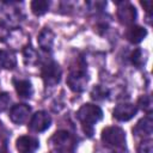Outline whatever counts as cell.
Masks as SVG:
<instances>
[{
	"instance_id": "1",
	"label": "cell",
	"mask_w": 153,
	"mask_h": 153,
	"mask_svg": "<svg viewBox=\"0 0 153 153\" xmlns=\"http://www.w3.org/2000/svg\"><path fill=\"white\" fill-rule=\"evenodd\" d=\"M76 118L81 123V127L85 134H87L88 136H92L94 124L103 118V111L98 105L92 103H86L81 105L80 109L78 110Z\"/></svg>"
},
{
	"instance_id": "2",
	"label": "cell",
	"mask_w": 153,
	"mask_h": 153,
	"mask_svg": "<svg viewBox=\"0 0 153 153\" xmlns=\"http://www.w3.org/2000/svg\"><path fill=\"white\" fill-rule=\"evenodd\" d=\"M103 143L114 153H124L126 151V133L120 127H106L102 131Z\"/></svg>"
},
{
	"instance_id": "3",
	"label": "cell",
	"mask_w": 153,
	"mask_h": 153,
	"mask_svg": "<svg viewBox=\"0 0 153 153\" xmlns=\"http://www.w3.org/2000/svg\"><path fill=\"white\" fill-rule=\"evenodd\" d=\"M88 76L84 63L78 62L75 66H72L67 78V85L74 92H82L87 85Z\"/></svg>"
},
{
	"instance_id": "4",
	"label": "cell",
	"mask_w": 153,
	"mask_h": 153,
	"mask_svg": "<svg viewBox=\"0 0 153 153\" xmlns=\"http://www.w3.org/2000/svg\"><path fill=\"white\" fill-rule=\"evenodd\" d=\"M50 143L57 153H73L76 147L74 136L67 130H59L54 133L50 139Z\"/></svg>"
},
{
	"instance_id": "5",
	"label": "cell",
	"mask_w": 153,
	"mask_h": 153,
	"mask_svg": "<svg viewBox=\"0 0 153 153\" xmlns=\"http://www.w3.org/2000/svg\"><path fill=\"white\" fill-rule=\"evenodd\" d=\"M41 74H42L44 85L51 87L60 82L61 75H62V69L59 66V63H56L55 61H49L43 66Z\"/></svg>"
},
{
	"instance_id": "6",
	"label": "cell",
	"mask_w": 153,
	"mask_h": 153,
	"mask_svg": "<svg viewBox=\"0 0 153 153\" xmlns=\"http://www.w3.org/2000/svg\"><path fill=\"white\" fill-rule=\"evenodd\" d=\"M51 124V117L47 111H37L36 114L32 115L30 122H29V128L30 130L35 133H41L47 130Z\"/></svg>"
},
{
	"instance_id": "7",
	"label": "cell",
	"mask_w": 153,
	"mask_h": 153,
	"mask_svg": "<svg viewBox=\"0 0 153 153\" xmlns=\"http://www.w3.org/2000/svg\"><path fill=\"white\" fill-rule=\"evenodd\" d=\"M136 10L135 7L127 1L118 2V8H117V18L120 23L124 25H133V23L136 19Z\"/></svg>"
},
{
	"instance_id": "8",
	"label": "cell",
	"mask_w": 153,
	"mask_h": 153,
	"mask_svg": "<svg viewBox=\"0 0 153 153\" xmlns=\"http://www.w3.org/2000/svg\"><path fill=\"white\" fill-rule=\"evenodd\" d=\"M137 112V106L130 103H123V104H118L115 106L114 111H112V116L115 120L121 121V122H126L131 120Z\"/></svg>"
},
{
	"instance_id": "9",
	"label": "cell",
	"mask_w": 153,
	"mask_h": 153,
	"mask_svg": "<svg viewBox=\"0 0 153 153\" xmlns=\"http://www.w3.org/2000/svg\"><path fill=\"white\" fill-rule=\"evenodd\" d=\"M133 133L135 136L148 139L153 133V118L152 114H147L145 117H142L133 128Z\"/></svg>"
},
{
	"instance_id": "10",
	"label": "cell",
	"mask_w": 153,
	"mask_h": 153,
	"mask_svg": "<svg viewBox=\"0 0 153 153\" xmlns=\"http://www.w3.org/2000/svg\"><path fill=\"white\" fill-rule=\"evenodd\" d=\"M16 147L19 153H35L39 147V142L36 137L23 135L19 136L16 141Z\"/></svg>"
},
{
	"instance_id": "11",
	"label": "cell",
	"mask_w": 153,
	"mask_h": 153,
	"mask_svg": "<svg viewBox=\"0 0 153 153\" xmlns=\"http://www.w3.org/2000/svg\"><path fill=\"white\" fill-rule=\"evenodd\" d=\"M31 112V108L26 104H16L10 110V118L16 124H23Z\"/></svg>"
},
{
	"instance_id": "12",
	"label": "cell",
	"mask_w": 153,
	"mask_h": 153,
	"mask_svg": "<svg viewBox=\"0 0 153 153\" xmlns=\"http://www.w3.org/2000/svg\"><path fill=\"white\" fill-rule=\"evenodd\" d=\"M13 85H14V90L17 92V94L20 98L24 99H29L32 93H33V88H32V84L26 80V79H18V80H13Z\"/></svg>"
},
{
	"instance_id": "13",
	"label": "cell",
	"mask_w": 153,
	"mask_h": 153,
	"mask_svg": "<svg viewBox=\"0 0 153 153\" xmlns=\"http://www.w3.org/2000/svg\"><path fill=\"white\" fill-rule=\"evenodd\" d=\"M147 36V31L145 27L140 26V25H130L126 32V38L133 43V44H137L140 43L145 37Z\"/></svg>"
},
{
	"instance_id": "14",
	"label": "cell",
	"mask_w": 153,
	"mask_h": 153,
	"mask_svg": "<svg viewBox=\"0 0 153 153\" xmlns=\"http://www.w3.org/2000/svg\"><path fill=\"white\" fill-rule=\"evenodd\" d=\"M54 38H55V35L54 32L50 30V29H43L39 35H38V45L44 50V51H50L51 48H53V44H54Z\"/></svg>"
},
{
	"instance_id": "15",
	"label": "cell",
	"mask_w": 153,
	"mask_h": 153,
	"mask_svg": "<svg viewBox=\"0 0 153 153\" xmlns=\"http://www.w3.org/2000/svg\"><path fill=\"white\" fill-rule=\"evenodd\" d=\"M16 63H17V61H16V57L12 53L0 50V69L1 68L12 69V68H14Z\"/></svg>"
},
{
	"instance_id": "16",
	"label": "cell",
	"mask_w": 153,
	"mask_h": 153,
	"mask_svg": "<svg viewBox=\"0 0 153 153\" xmlns=\"http://www.w3.org/2000/svg\"><path fill=\"white\" fill-rule=\"evenodd\" d=\"M49 10V1L47 0H35L31 2V11L36 16H43Z\"/></svg>"
},
{
	"instance_id": "17",
	"label": "cell",
	"mask_w": 153,
	"mask_h": 153,
	"mask_svg": "<svg viewBox=\"0 0 153 153\" xmlns=\"http://www.w3.org/2000/svg\"><path fill=\"white\" fill-rule=\"evenodd\" d=\"M108 94H109V91L105 87L100 86V85L94 86L93 90L91 91V97L94 100H103V99H105L108 97Z\"/></svg>"
},
{
	"instance_id": "18",
	"label": "cell",
	"mask_w": 153,
	"mask_h": 153,
	"mask_svg": "<svg viewBox=\"0 0 153 153\" xmlns=\"http://www.w3.org/2000/svg\"><path fill=\"white\" fill-rule=\"evenodd\" d=\"M143 55H142V50L141 49H136L131 53V56H130V60H131V63L136 67H141L143 63H145V60L142 59Z\"/></svg>"
},
{
	"instance_id": "19",
	"label": "cell",
	"mask_w": 153,
	"mask_h": 153,
	"mask_svg": "<svg viewBox=\"0 0 153 153\" xmlns=\"http://www.w3.org/2000/svg\"><path fill=\"white\" fill-rule=\"evenodd\" d=\"M24 59H25V62H27L29 65H32V63H35L37 61L38 56H37V53L31 47H27L24 50Z\"/></svg>"
},
{
	"instance_id": "20",
	"label": "cell",
	"mask_w": 153,
	"mask_h": 153,
	"mask_svg": "<svg viewBox=\"0 0 153 153\" xmlns=\"http://www.w3.org/2000/svg\"><path fill=\"white\" fill-rule=\"evenodd\" d=\"M139 153H152V140L151 139H143L142 142H140L137 147Z\"/></svg>"
},
{
	"instance_id": "21",
	"label": "cell",
	"mask_w": 153,
	"mask_h": 153,
	"mask_svg": "<svg viewBox=\"0 0 153 153\" xmlns=\"http://www.w3.org/2000/svg\"><path fill=\"white\" fill-rule=\"evenodd\" d=\"M139 106H140L142 110L148 111V114H149V111H151V109H152L151 98H149L148 96H142V97L139 99Z\"/></svg>"
},
{
	"instance_id": "22",
	"label": "cell",
	"mask_w": 153,
	"mask_h": 153,
	"mask_svg": "<svg viewBox=\"0 0 153 153\" xmlns=\"http://www.w3.org/2000/svg\"><path fill=\"white\" fill-rule=\"evenodd\" d=\"M11 103V97L8 96V93L2 92L0 93V111H5Z\"/></svg>"
},
{
	"instance_id": "23",
	"label": "cell",
	"mask_w": 153,
	"mask_h": 153,
	"mask_svg": "<svg viewBox=\"0 0 153 153\" xmlns=\"http://www.w3.org/2000/svg\"><path fill=\"white\" fill-rule=\"evenodd\" d=\"M141 5L147 7V10H146L147 12H151V10H152V1H143V2H141Z\"/></svg>"
}]
</instances>
